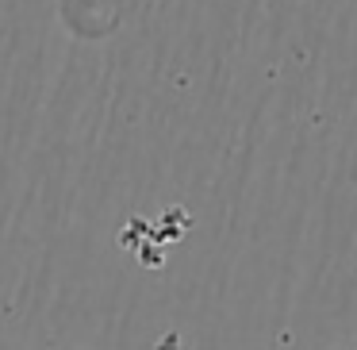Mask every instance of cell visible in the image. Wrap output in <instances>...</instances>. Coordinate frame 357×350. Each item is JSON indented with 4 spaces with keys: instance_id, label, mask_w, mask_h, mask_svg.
<instances>
[{
    "instance_id": "obj_1",
    "label": "cell",
    "mask_w": 357,
    "mask_h": 350,
    "mask_svg": "<svg viewBox=\"0 0 357 350\" xmlns=\"http://www.w3.org/2000/svg\"><path fill=\"white\" fill-rule=\"evenodd\" d=\"M354 350H357V347H354Z\"/></svg>"
}]
</instances>
